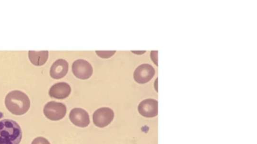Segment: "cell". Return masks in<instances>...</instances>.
<instances>
[{"label":"cell","instance_id":"cell-2","mask_svg":"<svg viewBox=\"0 0 257 144\" xmlns=\"http://www.w3.org/2000/svg\"><path fill=\"white\" fill-rule=\"evenodd\" d=\"M19 125L11 119L0 120V144H19L22 139Z\"/></svg>","mask_w":257,"mask_h":144},{"label":"cell","instance_id":"cell-1","mask_svg":"<svg viewBox=\"0 0 257 144\" xmlns=\"http://www.w3.org/2000/svg\"><path fill=\"white\" fill-rule=\"evenodd\" d=\"M5 104L9 112L16 115H22L26 113L30 106L28 96L19 90H13L7 94Z\"/></svg>","mask_w":257,"mask_h":144},{"label":"cell","instance_id":"cell-6","mask_svg":"<svg viewBox=\"0 0 257 144\" xmlns=\"http://www.w3.org/2000/svg\"><path fill=\"white\" fill-rule=\"evenodd\" d=\"M155 74L154 68L150 64H143L139 65L134 72V79L140 84H144L149 81Z\"/></svg>","mask_w":257,"mask_h":144},{"label":"cell","instance_id":"cell-9","mask_svg":"<svg viewBox=\"0 0 257 144\" xmlns=\"http://www.w3.org/2000/svg\"><path fill=\"white\" fill-rule=\"evenodd\" d=\"M71 92L70 85L65 82H59L52 85L49 89V94L51 97L56 99H64Z\"/></svg>","mask_w":257,"mask_h":144},{"label":"cell","instance_id":"cell-8","mask_svg":"<svg viewBox=\"0 0 257 144\" xmlns=\"http://www.w3.org/2000/svg\"><path fill=\"white\" fill-rule=\"evenodd\" d=\"M138 110L144 117H155L158 114V102L153 99H145L139 103Z\"/></svg>","mask_w":257,"mask_h":144},{"label":"cell","instance_id":"cell-7","mask_svg":"<svg viewBox=\"0 0 257 144\" xmlns=\"http://www.w3.org/2000/svg\"><path fill=\"white\" fill-rule=\"evenodd\" d=\"M69 119L73 124L80 127H85L90 123L88 113L80 108L72 109L69 113Z\"/></svg>","mask_w":257,"mask_h":144},{"label":"cell","instance_id":"cell-11","mask_svg":"<svg viewBox=\"0 0 257 144\" xmlns=\"http://www.w3.org/2000/svg\"><path fill=\"white\" fill-rule=\"evenodd\" d=\"M28 57L30 62L35 66H41L45 63L48 57V51H29Z\"/></svg>","mask_w":257,"mask_h":144},{"label":"cell","instance_id":"cell-4","mask_svg":"<svg viewBox=\"0 0 257 144\" xmlns=\"http://www.w3.org/2000/svg\"><path fill=\"white\" fill-rule=\"evenodd\" d=\"M114 117V112L111 108L102 107L98 109L94 112L93 121L96 126L103 128L110 124Z\"/></svg>","mask_w":257,"mask_h":144},{"label":"cell","instance_id":"cell-12","mask_svg":"<svg viewBox=\"0 0 257 144\" xmlns=\"http://www.w3.org/2000/svg\"><path fill=\"white\" fill-rule=\"evenodd\" d=\"M115 52V51H96V54L99 57L103 58H107L111 57Z\"/></svg>","mask_w":257,"mask_h":144},{"label":"cell","instance_id":"cell-3","mask_svg":"<svg viewBox=\"0 0 257 144\" xmlns=\"http://www.w3.org/2000/svg\"><path fill=\"white\" fill-rule=\"evenodd\" d=\"M43 113L46 117L49 120L58 121L65 116L66 113V107L62 103L50 101L44 106Z\"/></svg>","mask_w":257,"mask_h":144},{"label":"cell","instance_id":"cell-13","mask_svg":"<svg viewBox=\"0 0 257 144\" xmlns=\"http://www.w3.org/2000/svg\"><path fill=\"white\" fill-rule=\"evenodd\" d=\"M31 144H50V143L44 137H38L32 141Z\"/></svg>","mask_w":257,"mask_h":144},{"label":"cell","instance_id":"cell-10","mask_svg":"<svg viewBox=\"0 0 257 144\" xmlns=\"http://www.w3.org/2000/svg\"><path fill=\"white\" fill-rule=\"evenodd\" d=\"M68 71V62L64 59H60L57 60L52 65L50 74L52 78L58 79L65 76Z\"/></svg>","mask_w":257,"mask_h":144},{"label":"cell","instance_id":"cell-5","mask_svg":"<svg viewBox=\"0 0 257 144\" xmlns=\"http://www.w3.org/2000/svg\"><path fill=\"white\" fill-rule=\"evenodd\" d=\"M73 74L78 78L85 80L92 75L93 68L91 64L86 60L78 59L72 65Z\"/></svg>","mask_w":257,"mask_h":144}]
</instances>
